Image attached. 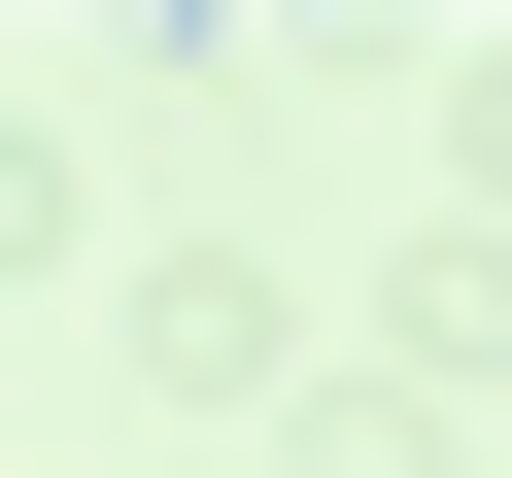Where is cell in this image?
<instances>
[{
    "instance_id": "1",
    "label": "cell",
    "mask_w": 512,
    "mask_h": 478,
    "mask_svg": "<svg viewBox=\"0 0 512 478\" xmlns=\"http://www.w3.org/2000/svg\"><path fill=\"white\" fill-rule=\"evenodd\" d=\"M137 376L171 410H308V308L239 274V239H171V274H137Z\"/></svg>"
},
{
    "instance_id": "2",
    "label": "cell",
    "mask_w": 512,
    "mask_h": 478,
    "mask_svg": "<svg viewBox=\"0 0 512 478\" xmlns=\"http://www.w3.org/2000/svg\"><path fill=\"white\" fill-rule=\"evenodd\" d=\"M0 274H103V171H69L35 103H0Z\"/></svg>"
},
{
    "instance_id": "3",
    "label": "cell",
    "mask_w": 512,
    "mask_h": 478,
    "mask_svg": "<svg viewBox=\"0 0 512 478\" xmlns=\"http://www.w3.org/2000/svg\"><path fill=\"white\" fill-rule=\"evenodd\" d=\"M308 478H444V376H308Z\"/></svg>"
},
{
    "instance_id": "4",
    "label": "cell",
    "mask_w": 512,
    "mask_h": 478,
    "mask_svg": "<svg viewBox=\"0 0 512 478\" xmlns=\"http://www.w3.org/2000/svg\"><path fill=\"white\" fill-rule=\"evenodd\" d=\"M478 205H512V69H478Z\"/></svg>"
}]
</instances>
